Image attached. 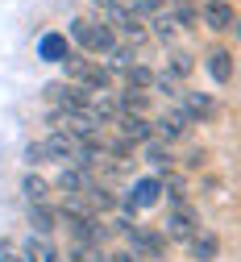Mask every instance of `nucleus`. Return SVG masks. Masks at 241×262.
I'll list each match as a JSON object with an SVG mask.
<instances>
[{
    "mask_svg": "<svg viewBox=\"0 0 241 262\" xmlns=\"http://www.w3.org/2000/svg\"><path fill=\"white\" fill-rule=\"evenodd\" d=\"M71 42L83 50V54H113L117 46V34H113V25L108 21H92V17H75L71 21Z\"/></svg>",
    "mask_w": 241,
    "mask_h": 262,
    "instance_id": "f257e3e1",
    "label": "nucleus"
},
{
    "mask_svg": "<svg viewBox=\"0 0 241 262\" xmlns=\"http://www.w3.org/2000/svg\"><path fill=\"white\" fill-rule=\"evenodd\" d=\"M154 204H162V179L158 175H142V179H133V187L121 195V212H125V221H133L137 212H146V208H154Z\"/></svg>",
    "mask_w": 241,
    "mask_h": 262,
    "instance_id": "f03ea898",
    "label": "nucleus"
},
{
    "mask_svg": "<svg viewBox=\"0 0 241 262\" xmlns=\"http://www.w3.org/2000/svg\"><path fill=\"white\" fill-rule=\"evenodd\" d=\"M125 242H129V254L133 258H150V262H158V258H166V237H162V229H150V225H129L125 233H121Z\"/></svg>",
    "mask_w": 241,
    "mask_h": 262,
    "instance_id": "7ed1b4c3",
    "label": "nucleus"
},
{
    "mask_svg": "<svg viewBox=\"0 0 241 262\" xmlns=\"http://www.w3.org/2000/svg\"><path fill=\"white\" fill-rule=\"evenodd\" d=\"M195 233H200V212L191 208V200L170 204L166 225H162V237H166V242H191Z\"/></svg>",
    "mask_w": 241,
    "mask_h": 262,
    "instance_id": "20e7f679",
    "label": "nucleus"
},
{
    "mask_svg": "<svg viewBox=\"0 0 241 262\" xmlns=\"http://www.w3.org/2000/svg\"><path fill=\"white\" fill-rule=\"evenodd\" d=\"M179 100H183L179 108L187 113V121H191V125H195V121H200V125H212V121L221 117V104L212 100L208 92H183Z\"/></svg>",
    "mask_w": 241,
    "mask_h": 262,
    "instance_id": "39448f33",
    "label": "nucleus"
},
{
    "mask_svg": "<svg viewBox=\"0 0 241 262\" xmlns=\"http://www.w3.org/2000/svg\"><path fill=\"white\" fill-rule=\"evenodd\" d=\"M104 13H108L104 21L113 25V34H125L129 42H142V38H146V21H142V17H133V13L121 5V0H117L113 9H104Z\"/></svg>",
    "mask_w": 241,
    "mask_h": 262,
    "instance_id": "423d86ee",
    "label": "nucleus"
},
{
    "mask_svg": "<svg viewBox=\"0 0 241 262\" xmlns=\"http://www.w3.org/2000/svg\"><path fill=\"white\" fill-rule=\"evenodd\" d=\"M187 134H191V121H187L183 108H166V113L154 121V138H162L166 146L179 142V138H187Z\"/></svg>",
    "mask_w": 241,
    "mask_h": 262,
    "instance_id": "0eeeda50",
    "label": "nucleus"
},
{
    "mask_svg": "<svg viewBox=\"0 0 241 262\" xmlns=\"http://www.w3.org/2000/svg\"><path fill=\"white\" fill-rule=\"evenodd\" d=\"M46 150V162H58V167H75V138L67 129H54V134L42 142Z\"/></svg>",
    "mask_w": 241,
    "mask_h": 262,
    "instance_id": "6e6552de",
    "label": "nucleus"
},
{
    "mask_svg": "<svg viewBox=\"0 0 241 262\" xmlns=\"http://www.w3.org/2000/svg\"><path fill=\"white\" fill-rule=\"evenodd\" d=\"M200 21L208 25L212 34H229V29L237 25V13H233L229 0H208V5H204V13H200Z\"/></svg>",
    "mask_w": 241,
    "mask_h": 262,
    "instance_id": "1a4fd4ad",
    "label": "nucleus"
},
{
    "mask_svg": "<svg viewBox=\"0 0 241 262\" xmlns=\"http://www.w3.org/2000/svg\"><path fill=\"white\" fill-rule=\"evenodd\" d=\"M87 187H92V175H87V171H79V167H62L50 191H62V200H75V195H87Z\"/></svg>",
    "mask_w": 241,
    "mask_h": 262,
    "instance_id": "9d476101",
    "label": "nucleus"
},
{
    "mask_svg": "<svg viewBox=\"0 0 241 262\" xmlns=\"http://www.w3.org/2000/svg\"><path fill=\"white\" fill-rule=\"evenodd\" d=\"M208 75H212L216 88H229V83H233V75H237V58H233V50L216 46V50L208 54Z\"/></svg>",
    "mask_w": 241,
    "mask_h": 262,
    "instance_id": "9b49d317",
    "label": "nucleus"
},
{
    "mask_svg": "<svg viewBox=\"0 0 241 262\" xmlns=\"http://www.w3.org/2000/svg\"><path fill=\"white\" fill-rule=\"evenodd\" d=\"M117 125H121V138H129L133 146H142V142L154 138V121H146L142 113H121Z\"/></svg>",
    "mask_w": 241,
    "mask_h": 262,
    "instance_id": "f8f14e48",
    "label": "nucleus"
},
{
    "mask_svg": "<svg viewBox=\"0 0 241 262\" xmlns=\"http://www.w3.org/2000/svg\"><path fill=\"white\" fill-rule=\"evenodd\" d=\"M25 221H29V229H33L38 237H54V229H58V208H54V204H29Z\"/></svg>",
    "mask_w": 241,
    "mask_h": 262,
    "instance_id": "ddd939ff",
    "label": "nucleus"
},
{
    "mask_svg": "<svg viewBox=\"0 0 241 262\" xmlns=\"http://www.w3.org/2000/svg\"><path fill=\"white\" fill-rule=\"evenodd\" d=\"M21 258H25V262H62L58 246H54L50 237H38V233H29V242L21 246Z\"/></svg>",
    "mask_w": 241,
    "mask_h": 262,
    "instance_id": "4468645a",
    "label": "nucleus"
},
{
    "mask_svg": "<svg viewBox=\"0 0 241 262\" xmlns=\"http://www.w3.org/2000/svg\"><path fill=\"white\" fill-rule=\"evenodd\" d=\"M187 254H191L195 262H212V258L221 254V237H216V233H208V229H200V233L187 242Z\"/></svg>",
    "mask_w": 241,
    "mask_h": 262,
    "instance_id": "2eb2a0df",
    "label": "nucleus"
},
{
    "mask_svg": "<svg viewBox=\"0 0 241 262\" xmlns=\"http://www.w3.org/2000/svg\"><path fill=\"white\" fill-rule=\"evenodd\" d=\"M142 154H146V162H150V167L154 171H170V167H175V154H170V146L162 142V138H150V142H142Z\"/></svg>",
    "mask_w": 241,
    "mask_h": 262,
    "instance_id": "dca6fc26",
    "label": "nucleus"
},
{
    "mask_svg": "<svg viewBox=\"0 0 241 262\" xmlns=\"http://www.w3.org/2000/svg\"><path fill=\"white\" fill-rule=\"evenodd\" d=\"M92 96H108L113 92V83H117V75H113V67H100V62H92V67H87V75L79 79Z\"/></svg>",
    "mask_w": 241,
    "mask_h": 262,
    "instance_id": "f3484780",
    "label": "nucleus"
},
{
    "mask_svg": "<svg viewBox=\"0 0 241 262\" xmlns=\"http://www.w3.org/2000/svg\"><path fill=\"white\" fill-rule=\"evenodd\" d=\"M67 54H71L67 34H42V38H38V58H42V62H62Z\"/></svg>",
    "mask_w": 241,
    "mask_h": 262,
    "instance_id": "a211bd4d",
    "label": "nucleus"
},
{
    "mask_svg": "<svg viewBox=\"0 0 241 262\" xmlns=\"http://www.w3.org/2000/svg\"><path fill=\"white\" fill-rule=\"evenodd\" d=\"M117 117H121L117 96H96V100L87 104V121H92V125H113Z\"/></svg>",
    "mask_w": 241,
    "mask_h": 262,
    "instance_id": "6ab92c4d",
    "label": "nucleus"
},
{
    "mask_svg": "<svg viewBox=\"0 0 241 262\" xmlns=\"http://www.w3.org/2000/svg\"><path fill=\"white\" fill-rule=\"evenodd\" d=\"M83 200H87V208L100 216V212H113V208L121 204V195H117V191H108V187H100V183H92Z\"/></svg>",
    "mask_w": 241,
    "mask_h": 262,
    "instance_id": "aec40b11",
    "label": "nucleus"
},
{
    "mask_svg": "<svg viewBox=\"0 0 241 262\" xmlns=\"http://www.w3.org/2000/svg\"><path fill=\"white\" fill-rule=\"evenodd\" d=\"M121 79H125V88H129V92H150L154 71L146 67V62H133V67H125V71H121Z\"/></svg>",
    "mask_w": 241,
    "mask_h": 262,
    "instance_id": "412c9836",
    "label": "nucleus"
},
{
    "mask_svg": "<svg viewBox=\"0 0 241 262\" xmlns=\"http://www.w3.org/2000/svg\"><path fill=\"white\" fill-rule=\"evenodd\" d=\"M92 62H96V58H87L83 50H71V54L62 58V75H67V83H79V79L87 75V67H92Z\"/></svg>",
    "mask_w": 241,
    "mask_h": 262,
    "instance_id": "4be33fe9",
    "label": "nucleus"
},
{
    "mask_svg": "<svg viewBox=\"0 0 241 262\" xmlns=\"http://www.w3.org/2000/svg\"><path fill=\"white\" fill-rule=\"evenodd\" d=\"M166 13H170V21H175L179 29H195V25H200V9L191 5V0H175Z\"/></svg>",
    "mask_w": 241,
    "mask_h": 262,
    "instance_id": "5701e85b",
    "label": "nucleus"
},
{
    "mask_svg": "<svg viewBox=\"0 0 241 262\" xmlns=\"http://www.w3.org/2000/svg\"><path fill=\"white\" fill-rule=\"evenodd\" d=\"M67 258L71 262H108V250L104 246H87V242H71L67 246Z\"/></svg>",
    "mask_w": 241,
    "mask_h": 262,
    "instance_id": "b1692460",
    "label": "nucleus"
},
{
    "mask_svg": "<svg viewBox=\"0 0 241 262\" xmlns=\"http://www.w3.org/2000/svg\"><path fill=\"white\" fill-rule=\"evenodd\" d=\"M117 108H121V113H142V117H146L150 92H129V88H121V92H117Z\"/></svg>",
    "mask_w": 241,
    "mask_h": 262,
    "instance_id": "393cba45",
    "label": "nucleus"
},
{
    "mask_svg": "<svg viewBox=\"0 0 241 262\" xmlns=\"http://www.w3.org/2000/svg\"><path fill=\"white\" fill-rule=\"evenodd\" d=\"M21 191H25L29 204H46V200H50V183H46L42 175H33V171L21 179Z\"/></svg>",
    "mask_w": 241,
    "mask_h": 262,
    "instance_id": "a878e982",
    "label": "nucleus"
},
{
    "mask_svg": "<svg viewBox=\"0 0 241 262\" xmlns=\"http://www.w3.org/2000/svg\"><path fill=\"white\" fill-rule=\"evenodd\" d=\"M158 179H162V195H166L170 204H183V200H187V179H183V175L166 171V175H158Z\"/></svg>",
    "mask_w": 241,
    "mask_h": 262,
    "instance_id": "bb28decb",
    "label": "nucleus"
},
{
    "mask_svg": "<svg viewBox=\"0 0 241 262\" xmlns=\"http://www.w3.org/2000/svg\"><path fill=\"white\" fill-rule=\"evenodd\" d=\"M108 58H113V75H121L125 67H133V62H137V42H117Z\"/></svg>",
    "mask_w": 241,
    "mask_h": 262,
    "instance_id": "cd10ccee",
    "label": "nucleus"
},
{
    "mask_svg": "<svg viewBox=\"0 0 241 262\" xmlns=\"http://www.w3.org/2000/svg\"><path fill=\"white\" fill-rule=\"evenodd\" d=\"M150 34H154L158 42H170V38H175V34H179V25H175V21H170V13L162 9L158 17H150Z\"/></svg>",
    "mask_w": 241,
    "mask_h": 262,
    "instance_id": "c85d7f7f",
    "label": "nucleus"
},
{
    "mask_svg": "<svg viewBox=\"0 0 241 262\" xmlns=\"http://www.w3.org/2000/svg\"><path fill=\"white\" fill-rule=\"evenodd\" d=\"M191 67H195V62H191V54H187V50H175V54H170L166 75H170V79H187V75H191Z\"/></svg>",
    "mask_w": 241,
    "mask_h": 262,
    "instance_id": "c756f323",
    "label": "nucleus"
},
{
    "mask_svg": "<svg viewBox=\"0 0 241 262\" xmlns=\"http://www.w3.org/2000/svg\"><path fill=\"white\" fill-rule=\"evenodd\" d=\"M133 17H142V21H150V17H158L166 5H162V0H129V5H125Z\"/></svg>",
    "mask_w": 241,
    "mask_h": 262,
    "instance_id": "7c9ffc66",
    "label": "nucleus"
},
{
    "mask_svg": "<svg viewBox=\"0 0 241 262\" xmlns=\"http://www.w3.org/2000/svg\"><path fill=\"white\" fill-rule=\"evenodd\" d=\"M154 92H162V96H183V88H179V79H170L166 71H154V83H150Z\"/></svg>",
    "mask_w": 241,
    "mask_h": 262,
    "instance_id": "2f4dec72",
    "label": "nucleus"
},
{
    "mask_svg": "<svg viewBox=\"0 0 241 262\" xmlns=\"http://www.w3.org/2000/svg\"><path fill=\"white\" fill-rule=\"evenodd\" d=\"M21 162H25L29 171H33V167H42V162H46V150H42V142H29V146L21 150Z\"/></svg>",
    "mask_w": 241,
    "mask_h": 262,
    "instance_id": "473e14b6",
    "label": "nucleus"
},
{
    "mask_svg": "<svg viewBox=\"0 0 241 262\" xmlns=\"http://www.w3.org/2000/svg\"><path fill=\"white\" fill-rule=\"evenodd\" d=\"M133 150H137V146H133L129 138H117V142H108V146H104V154H113V158H121V162H125V158H133Z\"/></svg>",
    "mask_w": 241,
    "mask_h": 262,
    "instance_id": "72a5a7b5",
    "label": "nucleus"
},
{
    "mask_svg": "<svg viewBox=\"0 0 241 262\" xmlns=\"http://www.w3.org/2000/svg\"><path fill=\"white\" fill-rule=\"evenodd\" d=\"M108 262H142V258H133L129 250H117V254H108Z\"/></svg>",
    "mask_w": 241,
    "mask_h": 262,
    "instance_id": "f704fd0d",
    "label": "nucleus"
},
{
    "mask_svg": "<svg viewBox=\"0 0 241 262\" xmlns=\"http://www.w3.org/2000/svg\"><path fill=\"white\" fill-rule=\"evenodd\" d=\"M0 262H25L21 254H0Z\"/></svg>",
    "mask_w": 241,
    "mask_h": 262,
    "instance_id": "c9c22d12",
    "label": "nucleus"
},
{
    "mask_svg": "<svg viewBox=\"0 0 241 262\" xmlns=\"http://www.w3.org/2000/svg\"><path fill=\"white\" fill-rule=\"evenodd\" d=\"M92 5H96V9H113L117 0H92Z\"/></svg>",
    "mask_w": 241,
    "mask_h": 262,
    "instance_id": "e433bc0d",
    "label": "nucleus"
},
{
    "mask_svg": "<svg viewBox=\"0 0 241 262\" xmlns=\"http://www.w3.org/2000/svg\"><path fill=\"white\" fill-rule=\"evenodd\" d=\"M233 29H237V38H241V17H237V25H233Z\"/></svg>",
    "mask_w": 241,
    "mask_h": 262,
    "instance_id": "4c0bfd02",
    "label": "nucleus"
}]
</instances>
